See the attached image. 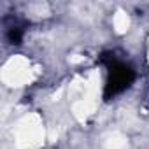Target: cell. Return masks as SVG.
<instances>
[{"instance_id":"obj_1","label":"cell","mask_w":149,"mask_h":149,"mask_svg":"<svg viewBox=\"0 0 149 149\" xmlns=\"http://www.w3.org/2000/svg\"><path fill=\"white\" fill-rule=\"evenodd\" d=\"M133 79H135V72L132 70V67H128L125 63H119V61H114L109 67V77H107V83H105L104 97L112 98V97L123 93L133 83Z\"/></svg>"},{"instance_id":"obj_2","label":"cell","mask_w":149,"mask_h":149,"mask_svg":"<svg viewBox=\"0 0 149 149\" xmlns=\"http://www.w3.org/2000/svg\"><path fill=\"white\" fill-rule=\"evenodd\" d=\"M9 40H11L13 44H19V42H21V30H19L18 26H13V28L9 30Z\"/></svg>"}]
</instances>
